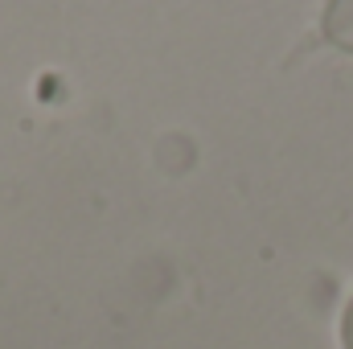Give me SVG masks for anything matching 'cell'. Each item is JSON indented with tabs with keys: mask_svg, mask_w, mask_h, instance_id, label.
Segmentation results:
<instances>
[{
	"mask_svg": "<svg viewBox=\"0 0 353 349\" xmlns=\"http://www.w3.org/2000/svg\"><path fill=\"white\" fill-rule=\"evenodd\" d=\"M341 346L353 349V300H350V308H345V317H341Z\"/></svg>",
	"mask_w": 353,
	"mask_h": 349,
	"instance_id": "obj_1",
	"label": "cell"
}]
</instances>
